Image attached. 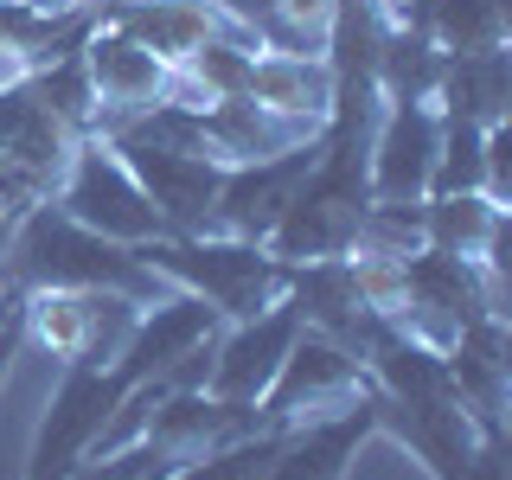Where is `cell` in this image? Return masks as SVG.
Instances as JSON below:
<instances>
[{"label": "cell", "mask_w": 512, "mask_h": 480, "mask_svg": "<svg viewBox=\"0 0 512 480\" xmlns=\"http://www.w3.org/2000/svg\"><path fill=\"white\" fill-rule=\"evenodd\" d=\"M224 333V314L205 308L186 288H167L160 301L135 314L128 340L116 352V372L128 384H167V391H205L212 372V340Z\"/></svg>", "instance_id": "cell-4"}, {"label": "cell", "mask_w": 512, "mask_h": 480, "mask_svg": "<svg viewBox=\"0 0 512 480\" xmlns=\"http://www.w3.org/2000/svg\"><path fill=\"white\" fill-rule=\"evenodd\" d=\"M52 288L128 295V301H141V308L167 295V282L141 263V250L109 244V237L84 231L77 218H64L52 199H39L13 218L7 244H0V295H7V308H20V301L52 295Z\"/></svg>", "instance_id": "cell-1"}, {"label": "cell", "mask_w": 512, "mask_h": 480, "mask_svg": "<svg viewBox=\"0 0 512 480\" xmlns=\"http://www.w3.org/2000/svg\"><path fill=\"white\" fill-rule=\"evenodd\" d=\"M20 352H26V320H20V308H7V314H0V391H7Z\"/></svg>", "instance_id": "cell-27"}, {"label": "cell", "mask_w": 512, "mask_h": 480, "mask_svg": "<svg viewBox=\"0 0 512 480\" xmlns=\"http://www.w3.org/2000/svg\"><path fill=\"white\" fill-rule=\"evenodd\" d=\"M506 244V205L487 192H429L423 199V250L487 263Z\"/></svg>", "instance_id": "cell-20"}, {"label": "cell", "mask_w": 512, "mask_h": 480, "mask_svg": "<svg viewBox=\"0 0 512 480\" xmlns=\"http://www.w3.org/2000/svg\"><path fill=\"white\" fill-rule=\"evenodd\" d=\"M52 205L64 218H77L84 231L109 237V244H128V250L167 237V218L154 212V199L141 192V180L128 173V160L109 148L103 135H84L71 148V167H64Z\"/></svg>", "instance_id": "cell-5"}, {"label": "cell", "mask_w": 512, "mask_h": 480, "mask_svg": "<svg viewBox=\"0 0 512 480\" xmlns=\"http://www.w3.org/2000/svg\"><path fill=\"white\" fill-rule=\"evenodd\" d=\"M109 148L128 160V173L141 180V192L154 199V212L167 218V237H205L218 231V186L224 167L199 148H173V141H148V135H103Z\"/></svg>", "instance_id": "cell-8"}, {"label": "cell", "mask_w": 512, "mask_h": 480, "mask_svg": "<svg viewBox=\"0 0 512 480\" xmlns=\"http://www.w3.org/2000/svg\"><path fill=\"white\" fill-rule=\"evenodd\" d=\"M301 333L295 301H276V308L250 314V320H224V333L212 340V372H205V391L231 397V404H263V391L276 384L288 346Z\"/></svg>", "instance_id": "cell-11"}, {"label": "cell", "mask_w": 512, "mask_h": 480, "mask_svg": "<svg viewBox=\"0 0 512 480\" xmlns=\"http://www.w3.org/2000/svg\"><path fill=\"white\" fill-rule=\"evenodd\" d=\"M429 192H487V128L442 116V148H436Z\"/></svg>", "instance_id": "cell-25"}, {"label": "cell", "mask_w": 512, "mask_h": 480, "mask_svg": "<svg viewBox=\"0 0 512 480\" xmlns=\"http://www.w3.org/2000/svg\"><path fill=\"white\" fill-rule=\"evenodd\" d=\"M96 20L128 32L135 45H148V52L167 58V64H186L205 39H218V32H244L237 20H224L212 0H116V7H103Z\"/></svg>", "instance_id": "cell-16"}, {"label": "cell", "mask_w": 512, "mask_h": 480, "mask_svg": "<svg viewBox=\"0 0 512 480\" xmlns=\"http://www.w3.org/2000/svg\"><path fill=\"white\" fill-rule=\"evenodd\" d=\"M250 103H263L269 116L282 122H301V128H327L333 116V64L320 52H256L250 58Z\"/></svg>", "instance_id": "cell-18"}, {"label": "cell", "mask_w": 512, "mask_h": 480, "mask_svg": "<svg viewBox=\"0 0 512 480\" xmlns=\"http://www.w3.org/2000/svg\"><path fill=\"white\" fill-rule=\"evenodd\" d=\"M256 423H263V410H256V404H231V397H212V391H167L148 410L141 442H154L160 455L180 468V461L205 455V448H218V442H231V436H250Z\"/></svg>", "instance_id": "cell-14"}, {"label": "cell", "mask_w": 512, "mask_h": 480, "mask_svg": "<svg viewBox=\"0 0 512 480\" xmlns=\"http://www.w3.org/2000/svg\"><path fill=\"white\" fill-rule=\"evenodd\" d=\"M192 128H199V148L218 160V167H244V160H269L282 148H301L314 141V128L269 116L250 96H224V103H199L192 109Z\"/></svg>", "instance_id": "cell-19"}, {"label": "cell", "mask_w": 512, "mask_h": 480, "mask_svg": "<svg viewBox=\"0 0 512 480\" xmlns=\"http://www.w3.org/2000/svg\"><path fill=\"white\" fill-rule=\"evenodd\" d=\"M282 442H288V429H282V423H256L250 436H231V442L205 448V455L180 461V468H173L167 480H263L269 468H276Z\"/></svg>", "instance_id": "cell-24"}, {"label": "cell", "mask_w": 512, "mask_h": 480, "mask_svg": "<svg viewBox=\"0 0 512 480\" xmlns=\"http://www.w3.org/2000/svg\"><path fill=\"white\" fill-rule=\"evenodd\" d=\"M512 103V52H468V58H442V84H436V109L461 116L474 128H500Z\"/></svg>", "instance_id": "cell-21"}, {"label": "cell", "mask_w": 512, "mask_h": 480, "mask_svg": "<svg viewBox=\"0 0 512 480\" xmlns=\"http://www.w3.org/2000/svg\"><path fill=\"white\" fill-rule=\"evenodd\" d=\"M7 231H13V218H7V224H0V244H7ZM0 314H7V295H0Z\"/></svg>", "instance_id": "cell-30"}, {"label": "cell", "mask_w": 512, "mask_h": 480, "mask_svg": "<svg viewBox=\"0 0 512 480\" xmlns=\"http://www.w3.org/2000/svg\"><path fill=\"white\" fill-rule=\"evenodd\" d=\"M423 32L442 58L500 52L506 45V0H423Z\"/></svg>", "instance_id": "cell-23"}, {"label": "cell", "mask_w": 512, "mask_h": 480, "mask_svg": "<svg viewBox=\"0 0 512 480\" xmlns=\"http://www.w3.org/2000/svg\"><path fill=\"white\" fill-rule=\"evenodd\" d=\"M141 263L167 288H186L205 308H218L224 320H250V314L276 308L288 295V263H276V256L263 244H250V237H224V231L154 237V244H141Z\"/></svg>", "instance_id": "cell-3"}, {"label": "cell", "mask_w": 512, "mask_h": 480, "mask_svg": "<svg viewBox=\"0 0 512 480\" xmlns=\"http://www.w3.org/2000/svg\"><path fill=\"white\" fill-rule=\"evenodd\" d=\"M442 84V52L429 32L416 26H391L384 20V45H378V96L384 103H436Z\"/></svg>", "instance_id": "cell-22"}, {"label": "cell", "mask_w": 512, "mask_h": 480, "mask_svg": "<svg viewBox=\"0 0 512 480\" xmlns=\"http://www.w3.org/2000/svg\"><path fill=\"white\" fill-rule=\"evenodd\" d=\"M378 436V391L365 404H352L340 416H320V423L288 429L276 468L263 480H346V468L359 461V448Z\"/></svg>", "instance_id": "cell-17"}, {"label": "cell", "mask_w": 512, "mask_h": 480, "mask_svg": "<svg viewBox=\"0 0 512 480\" xmlns=\"http://www.w3.org/2000/svg\"><path fill=\"white\" fill-rule=\"evenodd\" d=\"M378 384L365 372V359L340 340H327V333L301 327L295 346H288L276 384L263 391V423H282V429H301V423H320V416H340L352 404H365Z\"/></svg>", "instance_id": "cell-7"}, {"label": "cell", "mask_w": 512, "mask_h": 480, "mask_svg": "<svg viewBox=\"0 0 512 480\" xmlns=\"http://www.w3.org/2000/svg\"><path fill=\"white\" fill-rule=\"evenodd\" d=\"M436 148H442V109L436 103H384L365 148V186L372 199L391 205H423L436 180Z\"/></svg>", "instance_id": "cell-10"}, {"label": "cell", "mask_w": 512, "mask_h": 480, "mask_svg": "<svg viewBox=\"0 0 512 480\" xmlns=\"http://www.w3.org/2000/svg\"><path fill=\"white\" fill-rule=\"evenodd\" d=\"M77 58H84V77H90V96H96V128L128 122L154 103H173V64L154 58L148 45H135L116 26L96 20V32L84 39Z\"/></svg>", "instance_id": "cell-12"}, {"label": "cell", "mask_w": 512, "mask_h": 480, "mask_svg": "<svg viewBox=\"0 0 512 480\" xmlns=\"http://www.w3.org/2000/svg\"><path fill=\"white\" fill-rule=\"evenodd\" d=\"M365 205H372V186H365V141L320 135V154H314L308 180H301V192L288 199V212L276 218V231L263 237V250L288 269L333 263V256L352 250Z\"/></svg>", "instance_id": "cell-2"}, {"label": "cell", "mask_w": 512, "mask_h": 480, "mask_svg": "<svg viewBox=\"0 0 512 480\" xmlns=\"http://www.w3.org/2000/svg\"><path fill=\"white\" fill-rule=\"evenodd\" d=\"M320 154V135L301 141V148H282L269 160H244V167H224V186H218V231L224 237H250V244H263L269 231H276V218L288 212V199L301 192Z\"/></svg>", "instance_id": "cell-13"}, {"label": "cell", "mask_w": 512, "mask_h": 480, "mask_svg": "<svg viewBox=\"0 0 512 480\" xmlns=\"http://www.w3.org/2000/svg\"><path fill=\"white\" fill-rule=\"evenodd\" d=\"M20 7H32V13H96L90 0H20Z\"/></svg>", "instance_id": "cell-29"}, {"label": "cell", "mask_w": 512, "mask_h": 480, "mask_svg": "<svg viewBox=\"0 0 512 480\" xmlns=\"http://www.w3.org/2000/svg\"><path fill=\"white\" fill-rule=\"evenodd\" d=\"M135 314H141V301L96 295V288H52V295L20 301L26 346H45L58 365H116Z\"/></svg>", "instance_id": "cell-9"}, {"label": "cell", "mask_w": 512, "mask_h": 480, "mask_svg": "<svg viewBox=\"0 0 512 480\" xmlns=\"http://www.w3.org/2000/svg\"><path fill=\"white\" fill-rule=\"evenodd\" d=\"M212 7L224 13V20H237L244 32H263L269 20H276V0H212Z\"/></svg>", "instance_id": "cell-28"}, {"label": "cell", "mask_w": 512, "mask_h": 480, "mask_svg": "<svg viewBox=\"0 0 512 480\" xmlns=\"http://www.w3.org/2000/svg\"><path fill=\"white\" fill-rule=\"evenodd\" d=\"M128 391V378L116 365H64L52 384V404H45L39 429H32V455H26V480H71L90 461L103 423L116 416Z\"/></svg>", "instance_id": "cell-6"}, {"label": "cell", "mask_w": 512, "mask_h": 480, "mask_svg": "<svg viewBox=\"0 0 512 480\" xmlns=\"http://www.w3.org/2000/svg\"><path fill=\"white\" fill-rule=\"evenodd\" d=\"M442 359H448V384H455L461 410L480 423V436H506V372H512L506 314H480L474 327H461Z\"/></svg>", "instance_id": "cell-15"}, {"label": "cell", "mask_w": 512, "mask_h": 480, "mask_svg": "<svg viewBox=\"0 0 512 480\" xmlns=\"http://www.w3.org/2000/svg\"><path fill=\"white\" fill-rule=\"evenodd\" d=\"M333 7H340V0H276V20L256 32V39H263L269 52H320L327 58Z\"/></svg>", "instance_id": "cell-26"}]
</instances>
